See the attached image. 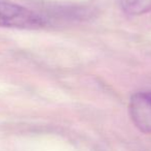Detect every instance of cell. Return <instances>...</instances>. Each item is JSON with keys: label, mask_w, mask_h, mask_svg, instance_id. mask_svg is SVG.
I'll use <instances>...</instances> for the list:
<instances>
[{"label": "cell", "mask_w": 151, "mask_h": 151, "mask_svg": "<svg viewBox=\"0 0 151 151\" xmlns=\"http://www.w3.org/2000/svg\"><path fill=\"white\" fill-rule=\"evenodd\" d=\"M44 25L43 17L33 10L17 3L0 0V27L37 29Z\"/></svg>", "instance_id": "1"}, {"label": "cell", "mask_w": 151, "mask_h": 151, "mask_svg": "<svg viewBox=\"0 0 151 151\" xmlns=\"http://www.w3.org/2000/svg\"><path fill=\"white\" fill-rule=\"evenodd\" d=\"M129 114L132 122L140 131L151 133V91H143L132 95Z\"/></svg>", "instance_id": "2"}, {"label": "cell", "mask_w": 151, "mask_h": 151, "mask_svg": "<svg viewBox=\"0 0 151 151\" xmlns=\"http://www.w3.org/2000/svg\"><path fill=\"white\" fill-rule=\"evenodd\" d=\"M119 5L122 12L129 16L151 12V0H119Z\"/></svg>", "instance_id": "3"}]
</instances>
